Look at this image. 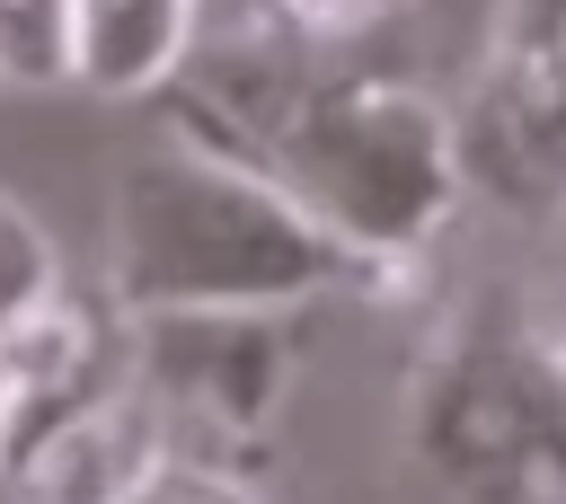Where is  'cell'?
Listing matches in <instances>:
<instances>
[{
  "mask_svg": "<svg viewBox=\"0 0 566 504\" xmlns=\"http://www.w3.org/2000/svg\"><path fill=\"white\" fill-rule=\"evenodd\" d=\"M159 451H168V433H159L150 398L124 380V389H106L88 416H71L62 433H44V442L9 469V486H18L27 504H124Z\"/></svg>",
  "mask_w": 566,
  "mask_h": 504,
  "instance_id": "52a82bcc",
  "label": "cell"
},
{
  "mask_svg": "<svg viewBox=\"0 0 566 504\" xmlns=\"http://www.w3.org/2000/svg\"><path fill=\"white\" fill-rule=\"evenodd\" d=\"M133 380V318L80 283H53L9 336H0V477L62 433L71 416H88L106 389Z\"/></svg>",
  "mask_w": 566,
  "mask_h": 504,
  "instance_id": "8992f818",
  "label": "cell"
},
{
  "mask_svg": "<svg viewBox=\"0 0 566 504\" xmlns=\"http://www.w3.org/2000/svg\"><path fill=\"white\" fill-rule=\"evenodd\" d=\"M301 336L292 309H150L133 318V389L150 398L168 451L248 469L274 442Z\"/></svg>",
  "mask_w": 566,
  "mask_h": 504,
  "instance_id": "277c9868",
  "label": "cell"
},
{
  "mask_svg": "<svg viewBox=\"0 0 566 504\" xmlns=\"http://www.w3.org/2000/svg\"><path fill=\"white\" fill-rule=\"evenodd\" d=\"M398 433L442 504H566V283L442 309L407 363Z\"/></svg>",
  "mask_w": 566,
  "mask_h": 504,
  "instance_id": "6da1fadb",
  "label": "cell"
},
{
  "mask_svg": "<svg viewBox=\"0 0 566 504\" xmlns=\"http://www.w3.org/2000/svg\"><path fill=\"white\" fill-rule=\"evenodd\" d=\"M256 177L345 248L354 283L416 274L469 195L451 150V106H433L389 71H345V62H318L283 133L265 141Z\"/></svg>",
  "mask_w": 566,
  "mask_h": 504,
  "instance_id": "3957f363",
  "label": "cell"
},
{
  "mask_svg": "<svg viewBox=\"0 0 566 504\" xmlns=\"http://www.w3.org/2000/svg\"><path fill=\"white\" fill-rule=\"evenodd\" d=\"M53 283H62V256H53L44 221H35L18 195H0V336H9Z\"/></svg>",
  "mask_w": 566,
  "mask_h": 504,
  "instance_id": "30bf717a",
  "label": "cell"
},
{
  "mask_svg": "<svg viewBox=\"0 0 566 504\" xmlns=\"http://www.w3.org/2000/svg\"><path fill=\"white\" fill-rule=\"evenodd\" d=\"M354 283L345 248L310 230L256 168L159 141L115 177L106 203V301L150 309H301Z\"/></svg>",
  "mask_w": 566,
  "mask_h": 504,
  "instance_id": "7a4b0ae2",
  "label": "cell"
},
{
  "mask_svg": "<svg viewBox=\"0 0 566 504\" xmlns=\"http://www.w3.org/2000/svg\"><path fill=\"white\" fill-rule=\"evenodd\" d=\"M195 44V0H71V80L97 97H150Z\"/></svg>",
  "mask_w": 566,
  "mask_h": 504,
  "instance_id": "ba28073f",
  "label": "cell"
},
{
  "mask_svg": "<svg viewBox=\"0 0 566 504\" xmlns=\"http://www.w3.org/2000/svg\"><path fill=\"white\" fill-rule=\"evenodd\" d=\"M0 80L9 88L71 80V0H0Z\"/></svg>",
  "mask_w": 566,
  "mask_h": 504,
  "instance_id": "9c48e42d",
  "label": "cell"
},
{
  "mask_svg": "<svg viewBox=\"0 0 566 504\" xmlns=\"http://www.w3.org/2000/svg\"><path fill=\"white\" fill-rule=\"evenodd\" d=\"M407 0H274V18L292 27V35H310V44H354V35H371L380 18H398Z\"/></svg>",
  "mask_w": 566,
  "mask_h": 504,
  "instance_id": "7c38bea8",
  "label": "cell"
},
{
  "mask_svg": "<svg viewBox=\"0 0 566 504\" xmlns=\"http://www.w3.org/2000/svg\"><path fill=\"white\" fill-rule=\"evenodd\" d=\"M548 274H557V283H566V212H557V265H548Z\"/></svg>",
  "mask_w": 566,
  "mask_h": 504,
  "instance_id": "4fadbf2b",
  "label": "cell"
},
{
  "mask_svg": "<svg viewBox=\"0 0 566 504\" xmlns=\"http://www.w3.org/2000/svg\"><path fill=\"white\" fill-rule=\"evenodd\" d=\"M460 186L504 212H566V0H495L451 106Z\"/></svg>",
  "mask_w": 566,
  "mask_h": 504,
  "instance_id": "5b68a950",
  "label": "cell"
},
{
  "mask_svg": "<svg viewBox=\"0 0 566 504\" xmlns=\"http://www.w3.org/2000/svg\"><path fill=\"white\" fill-rule=\"evenodd\" d=\"M124 504H265V486H256L248 469H221V460H186V451H159Z\"/></svg>",
  "mask_w": 566,
  "mask_h": 504,
  "instance_id": "8fae6325",
  "label": "cell"
}]
</instances>
